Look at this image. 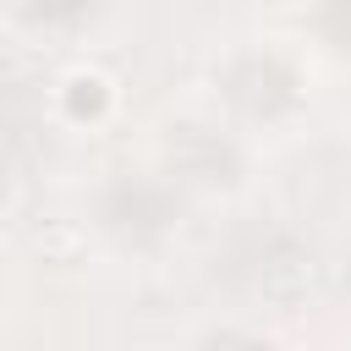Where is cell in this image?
Instances as JSON below:
<instances>
[{"label":"cell","instance_id":"5","mask_svg":"<svg viewBox=\"0 0 351 351\" xmlns=\"http://www.w3.org/2000/svg\"><path fill=\"white\" fill-rule=\"evenodd\" d=\"M99 0H27V16L38 22H82Z\"/></svg>","mask_w":351,"mask_h":351},{"label":"cell","instance_id":"2","mask_svg":"<svg viewBox=\"0 0 351 351\" xmlns=\"http://www.w3.org/2000/svg\"><path fill=\"white\" fill-rule=\"evenodd\" d=\"M170 165H176L181 181H203V186H230L236 181L230 143H219L214 132H197V126H181L170 137Z\"/></svg>","mask_w":351,"mask_h":351},{"label":"cell","instance_id":"1","mask_svg":"<svg viewBox=\"0 0 351 351\" xmlns=\"http://www.w3.org/2000/svg\"><path fill=\"white\" fill-rule=\"evenodd\" d=\"M181 214V197L165 186V181H115L110 197H104V219L121 230V236H159L170 230V219Z\"/></svg>","mask_w":351,"mask_h":351},{"label":"cell","instance_id":"4","mask_svg":"<svg viewBox=\"0 0 351 351\" xmlns=\"http://www.w3.org/2000/svg\"><path fill=\"white\" fill-rule=\"evenodd\" d=\"M318 33L351 55V0H318Z\"/></svg>","mask_w":351,"mask_h":351},{"label":"cell","instance_id":"3","mask_svg":"<svg viewBox=\"0 0 351 351\" xmlns=\"http://www.w3.org/2000/svg\"><path fill=\"white\" fill-rule=\"evenodd\" d=\"M247 115H274L280 104H291V71L280 60H263V55H247L236 71H230V88H225Z\"/></svg>","mask_w":351,"mask_h":351}]
</instances>
